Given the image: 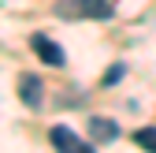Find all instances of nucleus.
<instances>
[{
	"label": "nucleus",
	"instance_id": "nucleus-7",
	"mask_svg": "<svg viewBox=\"0 0 156 153\" xmlns=\"http://www.w3.org/2000/svg\"><path fill=\"white\" fill-rule=\"evenodd\" d=\"M119 79H123V64H112V67H108V75H104V86H115Z\"/></svg>",
	"mask_w": 156,
	"mask_h": 153
},
{
	"label": "nucleus",
	"instance_id": "nucleus-5",
	"mask_svg": "<svg viewBox=\"0 0 156 153\" xmlns=\"http://www.w3.org/2000/svg\"><path fill=\"white\" fill-rule=\"evenodd\" d=\"M89 138L93 142H115V138H119V123H115V120H108V116H93L89 120Z\"/></svg>",
	"mask_w": 156,
	"mask_h": 153
},
{
	"label": "nucleus",
	"instance_id": "nucleus-1",
	"mask_svg": "<svg viewBox=\"0 0 156 153\" xmlns=\"http://www.w3.org/2000/svg\"><path fill=\"white\" fill-rule=\"evenodd\" d=\"M112 0H60L56 4V15L60 19H112Z\"/></svg>",
	"mask_w": 156,
	"mask_h": 153
},
{
	"label": "nucleus",
	"instance_id": "nucleus-6",
	"mask_svg": "<svg viewBox=\"0 0 156 153\" xmlns=\"http://www.w3.org/2000/svg\"><path fill=\"white\" fill-rule=\"evenodd\" d=\"M134 142H138L145 153H156V127H141V131H134Z\"/></svg>",
	"mask_w": 156,
	"mask_h": 153
},
{
	"label": "nucleus",
	"instance_id": "nucleus-4",
	"mask_svg": "<svg viewBox=\"0 0 156 153\" xmlns=\"http://www.w3.org/2000/svg\"><path fill=\"white\" fill-rule=\"evenodd\" d=\"M19 97H23V105H30V108H41V101H45L41 79H37V75H23V79H19Z\"/></svg>",
	"mask_w": 156,
	"mask_h": 153
},
{
	"label": "nucleus",
	"instance_id": "nucleus-3",
	"mask_svg": "<svg viewBox=\"0 0 156 153\" xmlns=\"http://www.w3.org/2000/svg\"><path fill=\"white\" fill-rule=\"evenodd\" d=\"M30 45H34V52H37V60H41V64H48V67H60V64H63V49L56 45L52 37L34 34V37H30Z\"/></svg>",
	"mask_w": 156,
	"mask_h": 153
},
{
	"label": "nucleus",
	"instance_id": "nucleus-2",
	"mask_svg": "<svg viewBox=\"0 0 156 153\" xmlns=\"http://www.w3.org/2000/svg\"><path fill=\"white\" fill-rule=\"evenodd\" d=\"M52 146L60 153H93V146H86L71 127H52Z\"/></svg>",
	"mask_w": 156,
	"mask_h": 153
}]
</instances>
